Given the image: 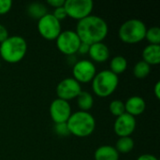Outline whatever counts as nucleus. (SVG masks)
<instances>
[{
    "label": "nucleus",
    "mask_w": 160,
    "mask_h": 160,
    "mask_svg": "<svg viewBox=\"0 0 160 160\" xmlns=\"http://www.w3.org/2000/svg\"><path fill=\"white\" fill-rule=\"evenodd\" d=\"M81 41L88 45L102 42L108 35L109 27L105 20L96 15L88 17L78 22L75 31Z\"/></svg>",
    "instance_id": "obj_1"
},
{
    "label": "nucleus",
    "mask_w": 160,
    "mask_h": 160,
    "mask_svg": "<svg viewBox=\"0 0 160 160\" xmlns=\"http://www.w3.org/2000/svg\"><path fill=\"white\" fill-rule=\"evenodd\" d=\"M67 126L69 134L78 138H85L95 131L96 120L90 112L78 111L71 113L67 121Z\"/></svg>",
    "instance_id": "obj_2"
},
{
    "label": "nucleus",
    "mask_w": 160,
    "mask_h": 160,
    "mask_svg": "<svg viewBox=\"0 0 160 160\" xmlns=\"http://www.w3.org/2000/svg\"><path fill=\"white\" fill-rule=\"evenodd\" d=\"M27 52V42L21 36H10L0 43V56L8 64H16L23 59Z\"/></svg>",
    "instance_id": "obj_3"
},
{
    "label": "nucleus",
    "mask_w": 160,
    "mask_h": 160,
    "mask_svg": "<svg viewBox=\"0 0 160 160\" xmlns=\"http://www.w3.org/2000/svg\"><path fill=\"white\" fill-rule=\"evenodd\" d=\"M147 27L139 19H130L123 22L118 30L119 38L127 44H136L145 38Z\"/></svg>",
    "instance_id": "obj_4"
},
{
    "label": "nucleus",
    "mask_w": 160,
    "mask_h": 160,
    "mask_svg": "<svg viewBox=\"0 0 160 160\" xmlns=\"http://www.w3.org/2000/svg\"><path fill=\"white\" fill-rule=\"evenodd\" d=\"M119 84V78L111 70L105 69L96 74L92 81V89L96 96L107 98L113 94Z\"/></svg>",
    "instance_id": "obj_5"
},
{
    "label": "nucleus",
    "mask_w": 160,
    "mask_h": 160,
    "mask_svg": "<svg viewBox=\"0 0 160 160\" xmlns=\"http://www.w3.org/2000/svg\"><path fill=\"white\" fill-rule=\"evenodd\" d=\"M64 8L68 17L79 22L91 15L94 3L92 0H66Z\"/></svg>",
    "instance_id": "obj_6"
},
{
    "label": "nucleus",
    "mask_w": 160,
    "mask_h": 160,
    "mask_svg": "<svg viewBox=\"0 0 160 160\" xmlns=\"http://www.w3.org/2000/svg\"><path fill=\"white\" fill-rule=\"evenodd\" d=\"M38 31L46 40H55L62 32L61 22L51 13H47L38 21Z\"/></svg>",
    "instance_id": "obj_7"
},
{
    "label": "nucleus",
    "mask_w": 160,
    "mask_h": 160,
    "mask_svg": "<svg viewBox=\"0 0 160 160\" xmlns=\"http://www.w3.org/2000/svg\"><path fill=\"white\" fill-rule=\"evenodd\" d=\"M57 49L66 55L71 56L78 52L79 47L82 43L77 33L72 30H65L55 39Z\"/></svg>",
    "instance_id": "obj_8"
},
{
    "label": "nucleus",
    "mask_w": 160,
    "mask_h": 160,
    "mask_svg": "<svg viewBox=\"0 0 160 160\" xmlns=\"http://www.w3.org/2000/svg\"><path fill=\"white\" fill-rule=\"evenodd\" d=\"M73 79L79 83H87L93 81L97 74L95 64L90 60H81L75 63L72 68Z\"/></svg>",
    "instance_id": "obj_9"
},
{
    "label": "nucleus",
    "mask_w": 160,
    "mask_h": 160,
    "mask_svg": "<svg viewBox=\"0 0 160 160\" xmlns=\"http://www.w3.org/2000/svg\"><path fill=\"white\" fill-rule=\"evenodd\" d=\"M82 92L81 83H79L73 78H66L62 80L56 87L57 98L69 101L71 99L77 98V97Z\"/></svg>",
    "instance_id": "obj_10"
},
{
    "label": "nucleus",
    "mask_w": 160,
    "mask_h": 160,
    "mask_svg": "<svg viewBox=\"0 0 160 160\" xmlns=\"http://www.w3.org/2000/svg\"><path fill=\"white\" fill-rule=\"evenodd\" d=\"M71 113V107L66 100L55 98L50 105V115L54 124L67 123Z\"/></svg>",
    "instance_id": "obj_11"
},
{
    "label": "nucleus",
    "mask_w": 160,
    "mask_h": 160,
    "mask_svg": "<svg viewBox=\"0 0 160 160\" xmlns=\"http://www.w3.org/2000/svg\"><path fill=\"white\" fill-rule=\"evenodd\" d=\"M136 126L137 122L135 117L125 112L116 118L113 125V130L119 138L130 137V135L134 132Z\"/></svg>",
    "instance_id": "obj_12"
},
{
    "label": "nucleus",
    "mask_w": 160,
    "mask_h": 160,
    "mask_svg": "<svg viewBox=\"0 0 160 160\" xmlns=\"http://www.w3.org/2000/svg\"><path fill=\"white\" fill-rule=\"evenodd\" d=\"M145 109H146V102L142 98L139 96L131 97L125 102L126 112L133 117L142 114Z\"/></svg>",
    "instance_id": "obj_13"
},
{
    "label": "nucleus",
    "mask_w": 160,
    "mask_h": 160,
    "mask_svg": "<svg viewBox=\"0 0 160 160\" xmlns=\"http://www.w3.org/2000/svg\"><path fill=\"white\" fill-rule=\"evenodd\" d=\"M88 54L94 62L104 63L110 57V50L105 43L98 42L90 45Z\"/></svg>",
    "instance_id": "obj_14"
},
{
    "label": "nucleus",
    "mask_w": 160,
    "mask_h": 160,
    "mask_svg": "<svg viewBox=\"0 0 160 160\" xmlns=\"http://www.w3.org/2000/svg\"><path fill=\"white\" fill-rule=\"evenodd\" d=\"M142 61L148 65H158L160 63V45H147L142 51Z\"/></svg>",
    "instance_id": "obj_15"
},
{
    "label": "nucleus",
    "mask_w": 160,
    "mask_h": 160,
    "mask_svg": "<svg viewBox=\"0 0 160 160\" xmlns=\"http://www.w3.org/2000/svg\"><path fill=\"white\" fill-rule=\"evenodd\" d=\"M95 160H119V153L112 145H102L95 151Z\"/></svg>",
    "instance_id": "obj_16"
},
{
    "label": "nucleus",
    "mask_w": 160,
    "mask_h": 160,
    "mask_svg": "<svg viewBox=\"0 0 160 160\" xmlns=\"http://www.w3.org/2000/svg\"><path fill=\"white\" fill-rule=\"evenodd\" d=\"M26 11H27V14L31 18L36 19L38 21L48 13L46 6L42 3H38V2H34V3L29 4L27 6Z\"/></svg>",
    "instance_id": "obj_17"
},
{
    "label": "nucleus",
    "mask_w": 160,
    "mask_h": 160,
    "mask_svg": "<svg viewBox=\"0 0 160 160\" xmlns=\"http://www.w3.org/2000/svg\"><path fill=\"white\" fill-rule=\"evenodd\" d=\"M110 68H111V71L112 73H114L115 75H119L124 73L127 68H128V61L124 56L121 55H117L114 56L110 63Z\"/></svg>",
    "instance_id": "obj_18"
},
{
    "label": "nucleus",
    "mask_w": 160,
    "mask_h": 160,
    "mask_svg": "<svg viewBox=\"0 0 160 160\" xmlns=\"http://www.w3.org/2000/svg\"><path fill=\"white\" fill-rule=\"evenodd\" d=\"M77 104L81 111L88 112L93 108L94 105V98L93 96L86 91H82L80 95L77 97Z\"/></svg>",
    "instance_id": "obj_19"
},
{
    "label": "nucleus",
    "mask_w": 160,
    "mask_h": 160,
    "mask_svg": "<svg viewBox=\"0 0 160 160\" xmlns=\"http://www.w3.org/2000/svg\"><path fill=\"white\" fill-rule=\"evenodd\" d=\"M116 151L119 154H128L130 153L134 148V141L131 137H122L119 138L116 142L115 147Z\"/></svg>",
    "instance_id": "obj_20"
},
{
    "label": "nucleus",
    "mask_w": 160,
    "mask_h": 160,
    "mask_svg": "<svg viewBox=\"0 0 160 160\" xmlns=\"http://www.w3.org/2000/svg\"><path fill=\"white\" fill-rule=\"evenodd\" d=\"M151 72V66L145 63L144 61H139L133 68V74L138 79L146 78Z\"/></svg>",
    "instance_id": "obj_21"
},
{
    "label": "nucleus",
    "mask_w": 160,
    "mask_h": 160,
    "mask_svg": "<svg viewBox=\"0 0 160 160\" xmlns=\"http://www.w3.org/2000/svg\"><path fill=\"white\" fill-rule=\"evenodd\" d=\"M145 38L152 45H159L160 44V28L158 26L150 27L146 30Z\"/></svg>",
    "instance_id": "obj_22"
},
{
    "label": "nucleus",
    "mask_w": 160,
    "mask_h": 160,
    "mask_svg": "<svg viewBox=\"0 0 160 160\" xmlns=\"http://www.w3.org/2000/svg\"><path fill=\"white\" fill-rule=\"evenodd\" d=\"M110 112L113 116H120L122 114H124L126 112L125 111V102H123L122 100L119 99H114L110 103L109 106Z\"/></svg>",
    "instance_id": "obj_23"
},
{
    "label": "nucleus",
    "mask_w": 160,
    "mask_h": 160,
    "mask_svg": "<svg viewBox=\"0 0 160 160\" xmlns=\"http://www.w3.org/2000/svg\"><path fill=\"white\" fill-rule=\"evenodd\" d=\"M54 130L56 132V134L58 136H68L69 135V131L68 129V126L67 123H62V124H55L54 126Z\"/></svg>",
    "instance_id": "obj_24"
},
{
    "label": "nucleus",
    "mask_w": 160,
    "mask_h": 160,
    "mask_svg": "<svg viewBox=\"0 0 160 160\" xmlns=\"http://www.w3.org/2000/svg\"><path fill=\"white\" fill-rule=\"evenodd\" d=\"M12 8V1L0 0V15L7 14Z\"/></svg>",
    "instance_id": "obj_25"
},
{
    "label": "nucleus",
    "mask_w": 160,
    "mask_h": 160,
    "mask_svg": "<svg viewBox=\"0 0 160 160\" xmlns=\"http://www.w3.org/2000/svg\"><path fill=\"white\" fill-rule=\"evenodd\" d=\"M52 15H53L54 18L57 19L59 22H61L62 20H65V19L68 17L64 6H63V7H60V8H54V11H53Z\"/></svg>",
    "instance_id": "obj_26"
},
{
    "label": "nucleus",
    "mask_w": 160,
    "mask_h": 160,
    "mask_svg": "<svg viewBox=\"0 0 160 160\" xmlns=\"http://www.w3.org/2000/svg\"><path fill=\"white\" fill-rule=\"evenodd\" d=\"M8 37L9 36H8V29L3 24H0V43H2L3 41H5Z\"/></svg>",
    "instance_id": "obj_27"
},
{
    "label": "nucleus",
    "mask_w": 160,
    "mask_h": 160,
    "mask_svg": "<svg viewBox=\"0 0 160 160\" xmlns=\"http://www.w3.org/2000/svg\"><path fill=\"white\" fill-rule=\"evenodd\" d=\"M65 1L66 0H47V4L54 8H57L63 7L65 4Z\"/></svg>",
    "instance_id": "obj_28"
},
{
    "label": "nucleus",
    "mask_w": 160,
    "mask_h": 160,
    "mask_svg": "<svg viewBox=\"0 0 160 160\" xmlns=\"http://www.w3.org/2000/svg\"><path fill=\"white\" fill-rule=\"evenodd\" d=\"M89 49H90V45L82 42L81 45H80V47H79L78 52H80L81 54H87L88 52H89Z\"/></svg>",
    "instance_id": "obj_29"
},
{
    "label": "nucleus",
    "mask_w": 160,
    "mask_h": 160,
    "mask_svg": "<svg viewBox=\"0 0 160 160\" xmlns=\"http://www.w3.org/2000/svg\"><path fill=\"white\" fill-rule=\"evenodd\" d=\"M137 160H158L157 157L153 156V155H150V154H144V155H142L138 158Z\"/></svg>",
    "instance_id": "obj_30"
},
{
    "label": "nucleus",
    "mask_w": 160,
    "mask_h": 160,
    "mask_svg": "<svg viewBox=\"0 0 160 160\" xmlns=\"http://www.w3.org/2000/svg\"><path fill=\"white\" fill-rule=\"evenodd\" d=\"M154 93H155V96L158 99L160 98V82H158L155 85V88H154Z\"/></svg>",
    "instance_id": "obj_31"
},
{
    "label": "nucleus",
    "mask_w": 160,
    "mask_h": 160,
    "mask_svg": "<svg viewBox=\"0 0 160 160\" xmlns=\"http://www.w3.org/2000/svg\"><path fill=\"white\" fill-rule=\"evenodd\" d=\"M0 67H1V62H0Z\"/></svg>",
    "instance_id": "obj_32"
}]
</instances>
